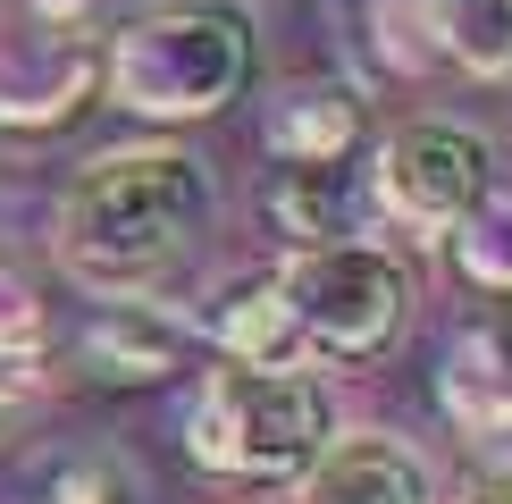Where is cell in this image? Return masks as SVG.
<instances>
[{"mask_svg":"<svg viewBox=\"0 0 512 504\" xmlns=\"http://www.w3.org/2000/svg\"><path fill=\"white\" fill-rule=\"evenodd\" d=\"M454 261H462V278H471V286L512 294V194H487L471 219L454 227Z\"/></svg>","mask_w":512,"mask_h":504,"instance_id":"obj_14","label":"cell"},{"mask_svg":"<svg viewBox=\"0 0 512 504\" xmlns=\"http://www.w3.org/2000/svg\"><path fill=\"white\" fill-rule=\"evenodd\" d=\"M101 84V51L68 26V9L0 0V118L51 126Z\"/></svg>","mask_w":512,"mask_h":504,"instance_id":"obj_5","label":"cell"},{"mask_svg":"<svg viewBox=\"0 0 512 504\" xmlns=\"http://www.w3.org/2000/svg\"><path fill=\"white\" fill-rule=\"evenodd\" d=\"M185 362V328L152 303H101L93 328H84V370L101 387H152Z\"/></svg>","mask_w":512,"mask_h":504,"instance_id":"obj_8","label":"cell"},{"mask_svg":"<svg viewBox=\"0 0 512 504\" xmlns=\"http://www.w3.org/2000/svg\"><path fill=\"white\" fill-rule=\"evenodd\" d=\"M303 504H437L429 462L395 437H328V454L311 462Z\"/></svg>","mask_w":512,"mask_h":504,"instance_id":"obj_7","label":"cell"},{"mask_svg":"<svg viewBox=\"0 0 512 504\" xmlns=\"http://www.w3.org/2000/svg\"><path fill=\"white\" fill-rule=\"evenodd\" d=\"M487 177H496V160H487V143L471 126H403L387 143V160H378V202L395 210V219L412 227H462L471 210L487 202Z\"/></svg>","mask_w":512,"mask_h":504,"instance_id":"obj_6","label":"cell"},{"mask_svg":"<svg viewBox=\"0 0 512 504\" xmlns=\"http://www.w3.org/2000/svg\"><path fill=\"white\" fill-rule=\"evenodd\" d=\"M429 34L471 76H512V0H429Z\"/></svg>","mask_w":512,"mask_h":504,"instance_id":"obj_13","label":"cell"},{"mask_svg":"<svg viewBox=\"0 0 512 504\" xmlns=\"http://www.w3.org/2000/svg\"><path fill=\"white\" fill-rule=\"evenodd\" d=\"M269 219L286 227V236H303L311 244H345V219H353V168L336 160V168H277V185H269Z\"/></svg>","mask_w":512,"mask_h":504,"instance_id":"obj_12","label":"cell"},{"mask_svg":"<svg viewBox=\"0 0 512 504\" xmlns=\"http://www.w3.org/2000/svg\"><path fill=\"white\" fill-rule=\"evenodd\" d=\"M445 404L487 437L512 429V294H496L479 311L471 336H462V353L445 362Z\"/></svg>","mask_w":512,"mask_h":504,"instance_id":"obj_9","label":"cell"},{"mask_svg":"<svg viewBox=\"0 0 512 504\" xmlns=\"http://www.w3.org/2000/svg\"><path fill=\"white\" fill-rule=\"evenodd\" d=\"M210 219V177L194 152H110L93 160L59 202V252L76 278L93 286H143L160 278L177 252H194Z\"/></svg>","mask_w":512,"mask_h":504,"instance_id":"obj_1","label":"cell"},{"mask_svg":"<svg viewBox=\"0 0 512 504\" xmlns=\"http://www.w3.org/2000/svg\"><path fill=\"white\" fill-rule=\"evenodd\" d=\"M26 387H34V362L26 353H0V404H17Z\"/></svg>","mask_w":512,"mask_h":504,"instance_id":"obj_16","label":"cell"},{"mask_svg":"<svg viewBox=\"0 0 512 504\" xmlns=\"http://www.w3.org/2000/svg\"><path fill=\"white\" fill-rule=\"evenodd\" d=\"M194 462L202 471H227V479H303L336 437V412H328V387L303 370H252V362H227L202 378L194 395Z\"/></svg>","mask_w":512,"mask_h":504,"instance_id":"obj_3","label":"cell"},{"mask_svg":"<svg viewBox=\"0 0 512 504\" xmlns=\"http://www.w3.org/2000/svg\"><path fill=\"white\" fill-rule=\"evenodd\" d=\"M471 504H512V479H496V488H479Z\"/></svg>","mask_w":512,"mask_h":504,"instance_id":"obj_17","label":"cell"},{"mask_svg":"<svg viewBox=\"0 0 512 504\" xmlns=\"http://www.w3.org/2000/svg\"><path fill=\"white\" fill-rule=\"evenodd\" d=\"M42 504H126L118 471H101V462H68V471L42 488Z\"/></svg>","mask_w":512,"mask_h":504,"instance_id":"obj_15","label":"cell"},{"mask_svg":"<svg viewBox=\"0 0 512 504\" xmlns=\"http://www.w3.org/2000/svg\"><path fill=\"white\" fill-rule=\"evenodd\" d=\"M101 84L135 118H168V126L210 118L244 101L252 84V17L227 0H168L101 51Z\"/></svg>","mask_w":512,"mask_h":504,"instance_id":"obj_2","label":"cell"},{"mask_svg":"<svg viewBox=\"0 0 512 504\" xmlns=\"http://www.w3.org/2000/svg\"><path fill=\"white\" fill-rule=\"evenodd\" d=\"M210 336H219L227 362H252V370H286L294 353H303V328H294V303L277 278H244L219 294V311H210Z\"/></svg>","mask_w":512,"mask_h":504,"instance_id":"obj_10","label":"cell"},{"mask_svg":"<svg viewBox=\"0 0 512 504\" xmlns=\"http://www.w3.org/2000/svg\"><path fill=\"white\" fill-rule=\"evenodd\" d=\"M277 286L294 303L303 345H319L328 362H370L412 320V269L378 244H311L277 269Z\"/></svg>","mask_w":512,"mask_h":504,"instance_id":"obj_4","label":"cell"},{"mask_svg":"<svg viewBox=\"0 0 512 504\" xmlns=\"http://www.w3.org/2000/svg\"><path fill=\"white\" fill-rule=\"evenodd\" d=\"M353 135H361V110H353V93H336V84H303V93H286L269 110V152L286 168L353 160Z\"/></svg>","mask_w":512,"mask_h":504,"instance_id":"obj_11","label":"cell"}]
</instances>
